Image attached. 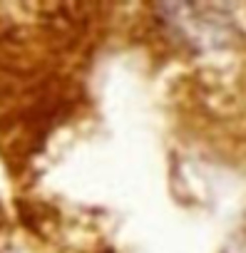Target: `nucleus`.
Listing matches in <instances>:
<instances>
[{"label":"nucleus","instance_id":"1","mask_svg":"<svg viewBox=\"0 0 246 253\" xmlns=\"http://www.w3.org/2000/svg\"><path fill=\"white\" fill-rule=\"evenodd\" d=\"M0 253H99L97 238L60 211H0Z\"/></svg>","mask_w":246,"mask_h":253}]
</instances>
